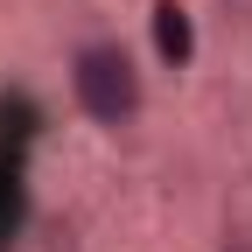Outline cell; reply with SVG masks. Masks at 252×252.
Wrapping results in <instances>:
<instances>
[{"instance_id":"obj_1","label":"cell","mask_w":252,"mask_h":252,"mask_svg":"<svg viewBox=\"0 0 252 252\" xmlns=\"http://www.w3.org/2000/svg\"><path fill=\"white\" fill-rule=\"evenodd\" d=\"M70 98L91 126H105V133H119V126H133L147 112V77L126 42L98 35V42H77L70 49Z\"/></svg>"},{"instance_id":"obj_2","label":"cell","mask_w":252,"mask_h":252,"mask_svg":"<svg viewBox=\"0 0 252 252\" xmlns=\"http://www.w3.org/2000/svg\"><path fill=\"white\" fill-rule=\"evenodd\" d=\"M154 49H161V63H175V70L196 56V28H189L182 0H154Z\"/></svg>"},{"instance_id":"obj_3","label":"cell","mask_w":252,"mask_h":252,"mask_svg":"<svg viewBox=\"0 0 252 252\" xmlns=\"http://www.w3.org/2000/svg\"><path fill=\"white\" fill-rule=\"evenodd\" d=\"M231 252H252V245H231Z\"/></svg>"}]
</instances>
